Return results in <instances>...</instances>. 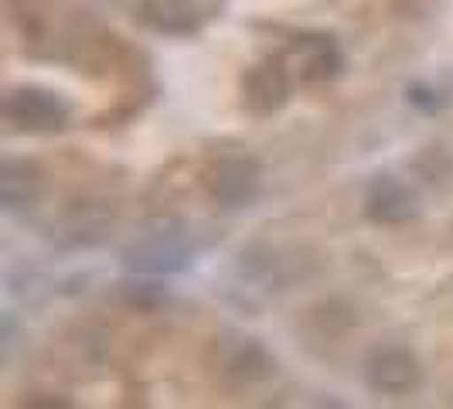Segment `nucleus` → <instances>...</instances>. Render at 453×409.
<instances>
[{"instance_id":"4","label":"nucleus","mask_w":453,"mask_h":409,"mask_svg":"<svg viewBox=\"0 0 453 409\" xmlns=\"http://www.w3.org/2000/svg\"><path fill=\"white\" fill-rule=\"evenodd\" d=\"M242 92H246V106H250L252 113H273V110H280L287 103L290 79H287V72L276 62H263V66L246 72Z\"/></svg>"},{"instance_id":"7","label":"nucleus","mask_w":453,"mask_h":409,"mask_svg":"<svg viewBox=\"0 0 453 409\" xmlns=\"http://www.w3.org/2000/svg\"><path fill=\"white\" fill-rule=\"evenodd\" d=\"M38 171L31 167V164H24V160H7L4 164V171H0V198L7 208H21L27 204L35 195H38Z\"/></svg>"},{"instance_id":"6","label":"nucleus","mask_w":453,"mask_h":409,"mask_svg":"<svg viewBox=\"0 0 453 409\" xmlns=\"http://www.w3.org/2000/svg\"><path fill=\"white\" fill-rule=\"evenodd\" d=\"M368 215L375 222H382V226H399V222L416 215V198H412V191L406 184L386 178V181L375 184L372 195H368Z\"/></svg>"},{"instance_id":"5","label":"nucleus","mask_w":453,"mask_h":409,"mask_svg":"<svg viewBox=\"0 0 453 409\" xmlns=\"http://www.w3.org/2000/svg\"><path fill=\"white\" fill-rule=\"evenodd\" d=\"M140 21L157 35H191L198 31V11L188 0H143Z\"/></svg>"},{"instance_id":"3","label":"nucleus","mask_w":453,"mask_h":409,"mask_svg":"<svg viewBox=\"0 0 453 409\" xmlns=\"http://www.w3.org/2000/svg\"><path fill=\"white\" fill-rule=\"evenodd\" d=\"M208 195L226 208H239L250 204L259 191V167L250 158H222L219 164H211L208 171Z\"/></svg>"},{"instance_id":"1","label":"nucleus","mask_w":453,"mask_h":409,"mask_svg":"<svg viewBox=\"0 0 453 409\" xmlns=\"http://www.w3.org/2000/svg\"><path fill=\"white\" fill-rule=\"evenodd\" d=\"M365 379L368 386L382 396H406L419 386L423 379V368H419V359L409 351V348H399V344H388V348H375L365 362Z\"/></svg>"},{"instance_id":"8","label":"nucleus","mask_w":453,"mask_h":409,"mask_svg":"<svg viewBox=\"0 0 453 409\" xmlns=\"http://www.w3.org/2000/svg\"><path fill=\"white\" fill-rule=\"evenodd\" d=\"M134 270L143 273H171L184 266V252L174 243H164V239H150V243H140L136 250H130L127 259Z\"/></svg>"},{"instance_id":"2","label":"nucleus","mask_w":453,"mask_h":409,"mask_svg":"<svg viewBox=\"0 0 453 409\" xmlns=\"http://www.w3.org/2000/svg\"><path fill=\"white\" fill-rule=\"evenodd\" d=\"M4 116H7L11 123H18L21 130L48 134V130H62L68 123V106L55 92L18 89L4 99Z\"/></svg>"}]
</instances>
